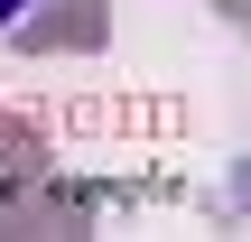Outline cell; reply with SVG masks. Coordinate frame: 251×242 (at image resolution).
<instances>
[{
  "label": "cell",
  "mask_w": 251,
  "mask_h": 242,
  "mask_svg": "<svg viewBox=\"0 0 251 242\" xmlns=\"http://www.w3.org/2000/svg\"><path fill=\"white\" fill-rule=\"evenodd\" d=\"M19 9H28V0H0V28H9V19H19Z\"/></svg>",
  "instance_id": "cell-1"
}]
</instances>
